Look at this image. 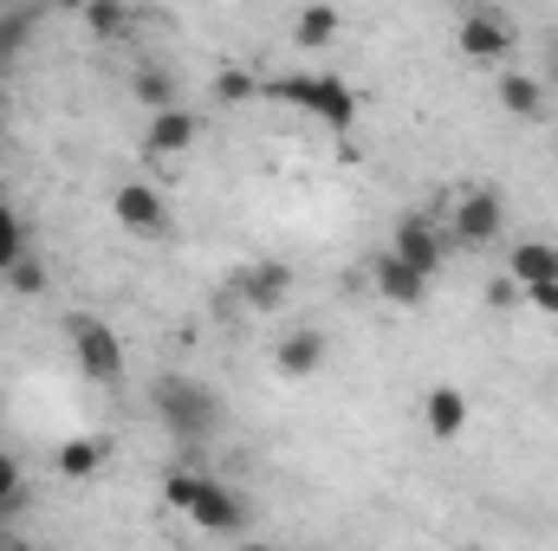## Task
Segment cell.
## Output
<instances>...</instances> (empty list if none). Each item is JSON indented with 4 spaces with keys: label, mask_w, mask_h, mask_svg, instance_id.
Listing matches in <instances>:
<instances>
[{
    "label": "cell",
    "mask_w": 558,
    "mask_h": 551,
    "mask_svg": "<svg viewBox=\"0 0 558 551\" xmlns=\"http://www.w3.org/2000/svg\"><path fill=\"white\" fill-rule=\"evenodd\" d=\"M149 415H156L182 448H202V441H215V428H221V396H215L202 377H189V370H162V377L149 383Z\"/></svg>",
    "instance_id": "6da1fadb"
},
{
    "label": "cell",
    "mask_w": 558,
    "mask_h": 551,
    "mask_svg": "<svg viewBox=\"0 0 558 551\" xmlns=\"http://www.w3.org/2000/svg\"><path fill=\"white\" fill-rule=\"evenodd\" d=\"M260 98L292 105V111H305V118H318L331 131H351L357 124V91L338 72H274V78H260Z\"/></svg>",
    "instance_id": "7a4b0ae2"
},
{
    "label": "cell",
    "mask_w": 558,
    "mask_h": 551,
    "mask_svg": "<svg viewBox=\"0 0 558 551\" xmlns=\"http://www.w3.org/2000/svg\"><path fill=\"white\" fill-rule=\"evenodd\" d=\"M65 351H72V364H78L85 383H98V390H118L124 383V364H131L124 331L105 325L98 311H65Z\"/></svg>",
    "instance_id": "3957f363"
},
{
    "label": "cell",
    "mask_w": 558,
    "mask_h": 551,
    "mask_svg": "<svg viewBox=\"0 0 558 551\" xmlns=\"http://www.w3.org/2000/svg\"><path fill=\"white\" fill-rule=\"evenodd\" d=\"M454 46H461L468 65H500V72H507L520 33H513V20H507L500 7H461V20H454Z\"/></svg>",
    "instance_id": "277c9868"
},
{
    "label": "cell",
    "mask_w": 558,
    "mask_h": 551,
    "mask_svg": "<svg viewBox=\"0 0 558 551\" xmlns=\"http://www.w3.org/2000/svg\"><path fill=\"white\" fill-rule=\"evenodd\" d=\"M507 234V201L494 188H461L448 201V247H494Z\"/></svg>",
    "instance_id": "5b68a950"
},
{
    "label": "cell",
    "mask_w": 558,
    "mask_h": 551,
    "mask_svg": "<svg viewBox=\"0 0 558 551\" xmlns=\"http://www.w3.org/2000/svg\"><path fill=\"white\" fill-rule=\"evenodd\" d=\"M189 526L195 532H208V539H241L247 526H254V506H247V493L241 487H228V480H202V493H195V506H189Z\"/></svg>",
    "instance_id": "8992f818"
},
{
    "label": "cell",
    "mask_w": 558,
    "mask_h": 551,
    "mask_svg": "<svg viewBox=\"0 0 558 551\" xmlns=\"http://www.w3.org/2000/svg\"><path fill=\"white\" fill-rule=\"evenodd\" d=\"M390 254H397L403 267H416L422 279H435L441 267H448V228L435 221V208H410V215L397 221Z\"/></svg>",
    "instance_id": "52a82bcc"
},
{
    "label": "cell",
    "mask_w": 558,
    "mask_h": 551,
    "mask_svg": "<svg viewBox=\"0 0 558 551\" xmlns=\"http://www.w3.org/2000/svg\"><path fill=\"white\" fill-rule=\"evenodd\" d=\"M111 215H118L124 234H143V241H162L175 228V215H169V201H162L156 182H118L111 188Z\"/></svg>",
    "instance_id": "ba28073f"
},
{
    "label": "cell",
    "mask_w": 558,
    "mask_h": 551,
    "mask_svg": "<svg viewBox=\"0 0 558 551\" xmlns=\"http://www.w3.org/2000/svg\"><path fill=\"white\" fill-rule=\"evenodd\" d=\"M234 298H241L247 311H279V305L292 298V267L274 260V254L241 260V273H234Z\"/></svg>",
    "instance_id": "9c48e42d"
},
{
    "label": "cell",
    "mask_w": 558,
    "mask_h": 551,
    "mask_svg": "<svg viewBox=\"0 0 558 551\" xmlns=\"http://www.w3.org/2000/svg\"><path fill=\"white\" fill-rule=\"evenodd\" d=\"M331 364V338L318 331V325H299V331H286L274 344V370L286 383H305V377H318Z\"/></svg>",
    "instance_id": "30bf717a"
},
{
    "label": "cell",
    "mask_w": 558,
    "mask_h": 551,
    "mask_svg": "<svg viewBox=\"0 0 558 551\" xmlns=\"http://www.w3.org/2000/svg\"><path fill=\"white\" fill-rule=\"evenodd\" d=\"M202 137V118L189 111V105H175V111H156L149 124H143V156L149 162H175V156H189Z\"/></svg>",
    "instance_id": "8fae6325"
},
{
    "label": "cell",
    "mask_w": 558,
    "mask_h": 551,
    "mask_svg": "<svg viewBox=\"0 0 558 551\" xmlns=\"http://www.w3.org/2000/svg\"><path fill=\"white\" fill-rule=\"evenodd\" d=\"M371 285H377V298H384V305H403V311H416L422 298H428V285H435V279H422L416 267H403V260L384 247V254L371 260Z\"/></svg>",
    "instance_id": "7c38bea8"
},
{
    "label": "cell",
    "mask_w": 558,
    "mask_h": 551,
    "mask_svg": "<svg viewBox=\"0 0 558 551\" xmlns=\"http://www.w3.org/2000/svg\"><path fill=\"white\" fill-rule=\"evenodd\" d=\"M494 105H500L507 118H520V124H539V118L553 111V105H546V85H539L533 72H513V65L494 78Z\"/></svg>",
    "instance_id": "4fadbf2b"
},
{
    "label": "cell",
    "mask_w": 558,
    "mask_h": 551,
    "mask_svg": "<svg viewBox=\"0 0 558 551\" xmlns=\"http://www.w3.org/2000/svg\"><path fill=\"white\" fill-rule=\"evenodd\" d=\"M468 415H474L468 390H454V383H435V390H422V428H428L435 441H454V434L468 428Z\"/></svg>",
    "instance_id": "5bb4252c"
},
{
    "label": "cell",
    "mask_w": 558,
    "mask_h": 551,
    "mask_svg": "<svg viewBox=\"0 0 558 551\" xmlns=\"http://www.w3.org/2000/svg\"><path fill=\"white\" fill-rule=\"evenodd\" d=\"M507 279L526 292V285H558V241H520L507 247Z\"/></svg>",
    "instance_id": "9a60e30c"
},
{
    "label": "cell",
    "mask_w": 558,
    "mask_h": 551,
    "mask_svg": "<svg viewBox=\"0 0 558 551\" xmlns=\"http://www.w3.org/2000/svg\"><path fill=\"white\" fill-rule=\"evenodd\" d=\"M105 461H111V441H105V434H65V441L52 448V467H59L65 480H92V474H105Z\"/></svg>",
    "instance_id": "2e32d148"
},
{
    "label": "cell",
    "mask_w": 558,
    "mask_h": 551,
    "mask_svg": "<svg viewBox=\"0 0 558 551\" xmlns=\"http://www.w3.org/2000/svg\"><path fill=\"white\" fill-rule=\"evenodd\" d=\"M338 33H344V13H338V7H299V13H292V46H305V52L331 46Z\"/></svg>",
    "instance_id": "e0dca14e"
},
{
    "label": "cell",
    "mask_w": 558,
    "mask_h": 551,
    "mask_svg": "<svg viewBox=\"0 0 558 551\" xmlns=\"http://www.w3.org/2000/svg\"><path fill=\"white\" fill-rule=\"evenodd\" d=\"M33 33H39V7H7L0 13V72L33 46Z\"/></svg>",
    "instance_id": "ac0fdd59"
},
{
    "label": "cell",
    "mask_w": 558,
    "mask_h": 551,
    "mask_svg": "<svg viewBox=\"0 0 558 551\" xmlns=\"http://www.w3.org/2000/svg\"><path fill=\"white\" fill-rule=\"evenodd\" d=\"M131 91H137V105H149V118L182 105V98H175V78H169L162 65H137V72H131Z\"/></svg>",
    "instance_id": "d6986e66"
},
{
    "label": "cell",
    "mask_w": 558,
    "mask_h": 551,
    "mask_svg": "<svg viewBox=\"0 0 558 551\" xmlns=\"http://www.w3.org/2000/svg\"><path fill=\"white\" fill-rule=\"evenodd\" d=\"M78 20H85L98 39H124L137 13H131V7H118V0H85V7H78Z\"/></svg>",
    "instance_id": "ffe728a7"
},
{
    "label": "cell",
    "mask_w": 558,
    "mask_h": 551,
    "mask_svg": "<svg viewBox=\"0 0 558 551\" xmlns=\"http://www.w3.org/2000/svg\"><path fill=\"white\" fill-rule=\"evenodd\" d=\"M33 247H26V228H20V215H13V201L0 195V279H7V267H20Z\"/></svg>",
    "instance_id": "44dd1931"
},
{
    "label": "cell",
    "mask_w": 558,
    "mask_h": 551,
    "mask_svg": "<svg viewBox=\"0 0 558 551\" xmlns=\"http://www.w3.org/2000/svg\"><path fill=\"white\" fill-rule=\"evenodd\" d=\"M260 98V78L254 72H241V65H221L215 72V105H254Z\"/></svg>",
    "instance_id": "7402d4cb"
},
{
    "label": "cell",
    "mask_w": 558,
    "mask_h": 551,
    "mask_svg": "<svg viewBox=\"0 0 558 551\" xmlns=\"http://www.w3.org/2000/svg\"><path fill=\"white\" fill-rule=\"evenodd\" d=\"M46 285H52V273H46L39 254H26L20 267H7V292H13V298H46Z\"/></svg>",
    "instance_id": "603a6c76"
},
{
    "label": "cell",
    "mask_w": 558,
    "mask_h": 551,
    "mask_svg": "<svg viewBox=\"0 0 558 551\" xmlns=\"http://www.w3.org/2000/svg\"><path fill=\"white\" fill-rule=\"evenodd\" d=\"M26 506V474H20V461L0 448V519H13Z\"/></svg>",
    "instance_id": "cb8c5ba5"
},
{
    "label": "cell",
    "mask_w": 558,
    "mask_h": 551,
    "mask_svg": "<svg viewBox=\"0 0 558 551\" xmlns=\"http://www.w3.org/2000/svg\"><path fill=\"white\" fill-rule=\"evenodd\" d=\"M513 305H526V292H520L513 279H494V285H487V311H513Z\"/></svg>",
    "instance_id": "d4e9b609"
},
{
    "label": "cell",
    "mask_w": 558,
    "mask_h": 551,
    "mask_svg": "<svg viewBox=\"0 0 558 551\" xmlns=\"http://www.w3.org/2000/svg\"><path fill=\"white\" fill-rule=\"evenodd\" d=\"M526 305L546 311V318H558V285H526Z\"/></svg>",
    "instance_id": "484cf974"
},
{
    "label": "cell",
    "mask_w": 558,
    "mask_h": 551,
    "mask_svg": "<svg viewBox=\"0 0 558 551\" xmlns=\"http://www.w3.org/2000/svg\"><path fill=\"white\" fill-rule=\"evenodd\" d=\"M546 85H553V91H558V33H553V39H546Z\"/></svg>",
    "instance_id": "4316f807"
},
{
    "label": "cell",
    "mask_w": 558,
    "mask_h": 551,
    "mask_svg": "<svg viewBox=\"0 0 558 551\" xmlns=\"http://www.w3.org/2000/svg\"><path fill=\"white\" fill-rule=\"evenodd\" d=\"M0 551H33V546H26V532H13V526H0Z\"/></svg>",
    "instance_id": "83f0119b"
},
{
    "label": "cell",
    "mask_w": 558,
    "mask_h": 551,
    "mask_svg": "<svg viewBox=\"0 0 558 551\" xmlns=\"http://www.w3.org/2000/svg\"><path fill=\"white\" fill-rule=\"evenodd\" d=\"M241 551H286V546H267V539H247Z\"/></svg>",
    "instance_id": "f1b7e54d"
}]
</instances>
